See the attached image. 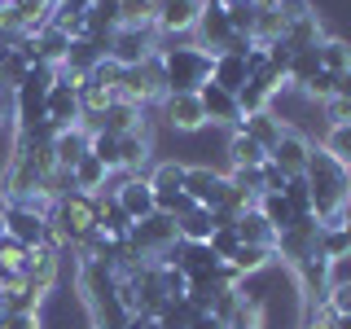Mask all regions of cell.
Here are the masks:
<instances>
[{
	"instance_id": "cell-1",
	"label": "cell",
	"mask_w": 351,
	"mask_h": 329,
	"mask_svg": "<svg viewBox=\"0 0 351 329\" xmlns=\"http://www.w3.org/2000/svg\"><path fill=\"white\" fill-rule=\"evenodd\" d=\"M303 184H307V197H312V219L316 224H338L347 215V167L325 154L321 145L312 141V158H307V171H303Z\"/></svg>"
},
{
	"instance_id": "cell-2",
	"label": "cell",
	"mask_w": 351,
	"mask_h": 329,
	"mask_svg": "<svg viewBox=\"0 0 351 329\" xmlns=\"http://www.w3.org/2000/svg\"><path fill=\"white\" fill-rule=\"evenodd\" d=\"M162 62V80H167V93H197L206 80H211V53L197 49L193 40H162L158 49Z\"/></svg>"
},
{
	"instance_id": "cell-3",
	"label": "cell",
	"mask_w": 351,
	"mask_h": 329,
	"mask_svg": "<svg viewBox=\"0 0 351 329\" xmlns=\"http://www.w3.org/2000/svg\"><path fill=\"white\" fill-rule=\"evenodd\" d=\"M193 44L206 49L211 58H219V53H246L250 49V40L237 36L233 22H228L224 0H202V14H197V22H193Z\"/></svg>"
},
{
	"instance_id": "cell-4",
	"label": "cell",
	"mask_w": 351,
	"mask_h": 329,
	"mask_svg": "<svg viewBox=\"0 0 351 329\" xmlns=\"http://www.w3.org/2000/svg\"><path fill=\"white\" fill-rule=\"evenodd\" d=\"M119 101H128V106H136V110H149V106H158L162 97H167V80H162V62L158 58H149V62H141V66H123V84H119Z\"/></svg>"
},
{
	"instance_id": "cell-5",
	"label": "cell",
	"mask_w": 351,
	"mask_h": 329,
	"mask_svg": "<svg viewBox=\"0 0 351 329\" xmlns=\"http://www.w3.org/2000/svg\"><path fill=\"white\" fill-rule=\"evenodd\" d=\"M158 49H162L158 27H114L106 40V58H114L119 66H141L158 58Z\"/></svg>"
},
{
	"instance_id": "cell-6",
	"label": "cell",
	"mask_w": 351,
	"mask_h": 329,
	"mask_svg": "<svg viewBox=\"0 0 351 329\" xmlns=\"http://www.w3.org/2000/svg\"><path fill=\"white\" fill-rule=\"evenodd\" d=\"M62 250H53V246H36L31 250V263H27V290H31V299H36L40 307L58 294V285H62Z\"/></svg>"
},
{
	"instance_id": "cell-7",
	"label": "cell",
	"mask_w": 351,
	"mask_h": 329,
	"mask_svg": "<svg viewBox=\"0 0 351 329\" xmlns=\"http://www.w3.org/2000/svg\"><path fill=\"white\" fill-rule=\"evenodd\" d=\"M158 119H162V127L180 132V136H193V132L206 127L202 97H197V93H167L158 101Z\"/></svg>"
},
{
	"instance_id": "cell-8",
	"label": "cell",
	"mask_w": 351,
	"mask_h": 329,
	"mask_svg": "<svg viewBox=\"0 0 351 329\" xmlns=\"http://www.w3.org/2000/svg\"><path fill=\"white\" fill-rule=\"evenodd\" d=\"M53 224H62L66 233H71L75 241L88 237V233H97V197L93 193H80V189H71L62 197L58 206H53Z\"/></svg>"
},
{
	"instance_id": "cell-9",
	"label": "cell",
	"mask_w": 351,
	"mask_h": 329,
	"mask_svg": "<svg viewBox=\"0 0 351 329\" xmlns=\"http://www.w3.org/2000/svg\"><path fill=\"white\" fill-rule=\"evenodd\" d=\"M110 193H114V202L128 211L132 224L158 211V206H154V184L145 180V175H123V171H114V175H110Z\"/></svg>"
},
{
	"instance_id": "cell-10",
	"label": "cell",
	"mask_w": 351,
	"mask_h": 329,
	"mask_svg": "<svg viewBox=\"0 0 351 329\" xmlns=\"http://www.w3.org/2000/svg\"><path fill=\"white\" fill-rule=\"evenodd\" d=\"M316 237H321V224H316L312 215H299L285 233H277V259L285 263V268L312 259L316 255Z\"/></svg>"
},
{
	"instance_id": "cell-11",
	"label": "cell",
	"mask_w": 351,
	"mask_h": 329,
	"mask_svg": "<svg viewBox=\"0 0 351 329\" xmlns=\"http://www.w3.org/2000/svg\"><path fill=\"white\" fill-rule=\"evenodd\" d=\"M44 233H49V215L44 211H31L27 202H5V237L36 250V246H44Z\"/></svg>"
},
{
	"instance_id": "cell-12",
	"label": "cell",
	"mask_w": 351,
	"mask_h": 329,
	"mask_svg": "<svg viewBox=\"0 0 351 329\" xmlns=\"http://www.w3.org/2000/svg\"><path fill=\"white\" fill-rule=\"evenodd\" d=\"M307 158H312V136H303L299 127H285L281 141L268 149V162H272L281 175H290V180L307 171Z\"/></svg>"
},
{
	"instance_id": "cell-13",
	"label": "cell",
	"mask_w": 351,
	"mask_h": 329,
	"mask_svg": "<svg viewBox=\"0 0 351 329\" xmlns=\"http://www.w3.org/2000/svg\"><path fill=\"white\" fill-rule=\"evenodd\" d=\"M197 14H202V0H162L154 27H158L162 40H193Z\"/></svg>"
},
{
	"instance_id": "cell-14",
	"label": "cell",
	"mask_w": 351,
	"mask_h": 329,
	"mask_svg": "<svg viewBox=\"0 0 351 329\" xmlns=\"http://www.w3.org/2000/svg\"><path fill=\"white\" fill-rule=\"evenodd\" d=\"M80 119H84V114H80V93H75V88H66L58 75H53L49 97H44V123H49V132L75 127Z\"/></svg>"
},
{
	"instance_id": "cell-15",
	"label": "cell",
	"mask_w": 351,
	"mask_h": 329,
	"mask_svg": "<svg viewBox=\"0 0 351 329\" xmlns=\"http://www.w3.org/2000/svg\"><path fill=\"white\" fill-rule=\"evenodd\" d=\"M184 193H189L197 206H206V211H219V202H224V193H228V175L215 171V167H189L184 171Z\"/></svg>"
},
{
	"instance_id": "cell-16",
	"label": "cell",
	"mask_w": 351,
	"mask_h": 329,
	"mask_svg": "<svg viewBox=\"0 0 351 329\" xmlns=\"http://www.w3.org/2000/svg\"><path fill=\"white\" fill-rule=\"evenodd\" d=\"M154 158V132H149V119L141 127H132L119 136V171L123 175H145V162Z\"/></svg>"
},
{
	"instance_id": "cell-17",
	"label": "cell",
	"mask_w": 351,
	"mask_h": 329,
	"mask_svg": "<svg viewBox=\"0 0 351 329\" xmlns=\"http://www.w3.org/2000/svg\"><path fill=\"white\" fill-rule=\"evenodd\" d=\"M197 97H202V110H206V123H215V127H241V110H237V97L233 93H224L219 84L206 80L202 88H197Z\"/></svg>"
},
{
	"instance_id": "cell-18",
	"label": "cell",
	"mask_w": 351,
	"mask_h": 329,
	"mask_svg": "<svg viewBox=\"0 0 351 329\" xmlns=\"http://www.w3.org/2000/svg\"><path fill=\"white\" fill-rule=\"evenodd\" d=\"M66 49H71V36H66V31H58V27H44L40 36L27 40V53H31L40 66H53V71L66 62Z\"/></svg>"
},
{
	"instance_id": "cell-19",
	"label": "cell",
	"mask_w": 351,
	"mask_h": 329,
	"mask_svg": "<svg viewBox=\"0 0 351 329\" xmlns=\"http://www.w3.org/2000/svg\"><path fill=\"white\" fill-rule=\"evenodd\" d=\"M211 84H219L224 93H241L250 84V71H246V53H219L211 62Z\"/></svg>"
},
{
	"instance_id": "cell-20",
	"label": "cell",
	"mask_w": 351,
	"mask_h": 329,
	"mask_svg": "<svg viewBox=\"0 0 351 329\" xmlns=\"http://www.w3.org/2000/svg\"><path fill=\"white\" fill-rule=\"evenodd\" d=\"M110 175H114V171H110L106 162L97 158V154H84V158L71 167L75 189H80V193H93V197H97V193H110Z\"/></svg>"
},
{
	"instance_id": "cell-21",
	"label": "cell",
	"mask_w": 351,
	"mask_h": 329,
	"mask_svg": "<svg viewBox=\"0 0 351 329\" xmlns=\"http://www.w3.org/2000/svg\"><path fill=\"white\" fill-rule=\"evenodd\" d=\"M49 145H53V158H58V167H66L71 171L75 162L88 154V132L75 123V127H62V132H53L49 136Z\"/></svg>"
},
{
	"instance_id": "cell-22",
	"label": "cell",
	"mask_w": 351,
	"mask_h": 329,
	"mask_svg": "<svg viewBox=\"0 0 351 329\" xmlns=\"http://www.w3.org/2000/svg\"><path fill=\"white\" fill-rule=\"evenodd\" d=\"M285 127H290V123H285L277 110H259V114H246V119H241V132H246L250 141H259L263 149H272V145H277Z\"/></svg>"
},
{
	"instance_id": "cell-23",
	"label": "cell",
	"mask_w": 351,
	"mask_h": 329,
	"mask_svg": "<svg viewBox=\"0 0 351 329\" xmlns=\"http://www.w3.org/2000/svg\"><path fill=\"white\" fill-rule=\"evenodd\" d=\"M228 263L241 272V281H250V277H263V272L277 263V250H268V246H246V241H241L233 255H228Z\"/></svg>"
},
{
	"instance_id": "cell-24",
	"label": "cell",
	"mask_w": 351,
	"mask_h": 329,
	"mask_svg": "<svg viewBox=\"0 0 351 329\" xmlns=\"http://www.w3.org/2000/svg\"><path fill=\"white\" fill-rule=\"evenodd\" d=\"M176 233H180V241H189V246H206L215 233V215L206 206H193V211H184L176 219Z\"/></svg>"
},
{
	"instance_id": "cell-25",
	"label": "cell",
	"mask_w": 351,
	"mask_h": 329,
	"mask_svg": "<svg viewBox=\"0 0 351 329\" xmlns=\"http://www.w3.org/2000/svg\"><path fill=\"white\" fill-rule=\"evenodd\" d=\"M268 162V149L259 141H250L241 127L228 132V167H263Z\"/></svg>"
},
{
	"instance_id": "cell-26",
	"label": "cell",
	"mask_w": 351,
	"mask_h": 329,
	"mask_svg": "<svg viewBox=\"0 0 351 329\" xmlns=\"http://www.w3.org/2000/svg\"><path fill=\"white\" fill-rule=\"evenodd\" d=\"M145 123V110H136V106H128V101H110V110L101 119H97V132H114V136H123V132H132V127H141Z\"/></svg>"
},
{
	"instance_id": "cell-27",
	"label": "cell",
	"mask_w": 351,
	"mask_h": 329,
	"mask_svg": "<svg viewBox=\"0 0 351 329\" xmlns=\"http://www.w3.org/2000/svg\"><path fill=\"white\" fill-rule=\"evenodd\" d=\"M233 228H237V237L246 241V246H268V250H277V228H272L259 211L237 215V219H233Z\"/></svg>"
},
{
	"instance_id": "cell-28",
	"label": "cell",
	"mask_w": 351,
	"mask_h": 329,
	"mask_svg": "<svg viewBox=\"0 0 351 329\" xmlns=\"http://www.w3.org/2000/svg\"><path fill=\"white\" fill-rule=\"evenodd\" d=\"M316 58H321V71H329V75L351 71V40H343V36H325L321 44H316Z\"/></svg>"
},
{
	"instance_id": "cell-29",
	"label": "cell",
	"mask_w": 351,
	"mask_h": 329,
	"mask_svg": "<svg viewBox=\"0 0 351 329\" xmlns=\"http://www.w3.org/2000/svg\"><path fill=\"white\" fill-rule=\"evenodd\" d=\"M101 58H106V44H97V40H88V36H75V40H71V49H66V62H62V66L93 75V66L101 62Z\"/></svg>"
},
{
	"instance_id": "cell-30",
	"label": "cell",
	"mask_w": 351,
	"mask_h": 329,
	"mask_svg": "<svg viewBox=\"0 0 351 329\" xmlns=\"http://www.w3.org/2000/svg\"><path fill=\"white\" fill-rule=\"evenodd\" d=\"M325 40V27H321V14H312V18H303V22H294V27H285V49L290 53H299V49H316V44Z\"/></svg>"
},
{
	"instance_id": "cell-31",
	"label": "cell",
	"mask_w": 351,
	"mask_h": 329,
	"mask_svg": "<svg viewBox=\"0 0 351 329\" xmlns=\"http://www.w3.org/2000/svg\"><path fill=\"white\" fill-rule=\"evenodd\" d=\"M255 211L268 219V224L277 228V233H285V228H290L294 219H299V215H294V206L285 202V193H263L259 202H255Z\"/></svg>"
},
{
	"instance_id": "cell-32",
	"label": "cell",
	"mask_w": 351,
	"mask_h": 329,
	"mask_svg": "<svg viewBox=\"0 0 351 329\" xmlns=\"http://www.w3.org/2000/svg\"><path fill=\"white\" fill-rule=\"evenodd\" d=\"M250 40H255V44H277V40H285V18H281L272 5L255 9V27H250Z\"/></svg>"
},
{
	"instance_id": "cell-33",
	"label": "cell",
	"mask_w": 351,
	"mask_h": 329,
	"mask_svg": "<svg viewBox=\"0 0 351 329\" xmlns=\"http://www.w3.org/2000/svg\"><path fill=\"white\" fill-rule=\"evenodd\" d=\"M184 171H189V167H184L180 158H162L158 167L145 175V180L154 184V193H162V189H184Z\"/></svg>"
},
{
	"instance_id": "cell-34",
	"label": "cell",
	"mask_w": 351,
	"mask_h": 329,
	"mask_svg": "<svg viewBox=\"0 0 351 329\" xmlns=\"http://www.w3.org/2000/svg\"><path fill=\"white\" fill-rule=\"evenodd\" d=\"M27 263H31V250L22 246V241L0 233V268L5 272H27Z\"/></svg>"
},
{
	"instance_id": "cell-35",
	"label": "cell",
	"mask_w": 351,
	"mask_h": 329,
	"mask_svg": "<svg viewBox=\"0 0 351 329\" xmlns=\"http://www.w3.org/2000/svg\"><path fill=\"white\" fill-rule=\"evenodd\" d=\"M316 145H321L325 154H334L338 162H351V123L347 127H325V141H316Z\"/></svg>"
},
{
	"instance_id": "cell-36",
	"label": "cell",
	"mask_w": 351,
	"mask_h": 329,
	"mask_svg": "<svg viewBox=\"0 0 351 329\" xmlns=\"http://www.w3.org/2000/svg\"><path fill=\"white\" fill-rule=\"evenodd\" d=\"M154 206H158L162 215H171V219H180L184 211H193V197L184 193V189H162V193H154Z\"/></svg>"
},
{
	"instance_id": "cell-37",
	"label": "cell",
	"mask_w": 351,
	"mask_h": 329,
	"mask_svg": "<svg viewBox=\"0 0 351 329\" xmlns=\"http://www.w3.org/2000/svg\"><path fill=\"white\" fill-rule=\"evenodd\" d=\"M88 84L106 88V93H119V84H123V66H119L114 58H101L93 66V75H88Z\"/></svg>"
},
{
	"instance_id": "cell-38",
	"label": "cell",
	"mask_w": 351,
	"mask_h": 329,
	"mask_svg": "<svg viewBox=\"0 0 351 329\" xmlns=\"http://www.w3.org/2000/svg\"><path fill=\"white\" fill-rule=\"evenodd\" d=\"M237 246H241V237H237V228H233V224H215L211 241H206V250H211L215 259H228Z\"/></svg>"
},
{
	"instance_id": "cell-39",
	"label": "cell",
	"mask_w": 351,
	"mask_h": 329,
	"mask_svg": "<svg viewBox=\"0 0 351 329\" xmlns=\"http://www.w3.org/2000/svg\"><path fill=\"white\" fill-rule=\"evenodd\" d=\"M224 14H228V22H233L237 36H246V40H250V27H255V5H241V0H224ZM250 44H255V40H250Z\"/></svg>"
},
{
	"instance_id": "cell-40",
	"label": "cell",
	"mask_w": 351,
	"mask_h": 329,
	"mask_svg": "<svg viewBox=\"0 0 351 329\" xmlns=\"http://www.w3.org/2000/svg\"><path fill=\"white\" fill-rule=\"evenodd\" d=\"M237 110H241V119H246V114H259V110H272V97L263 93L259 84H246L237 93Z\"/></svg>"
},
{
	"instance_id": "cell-41",
	"label": "cell",
	"mask_w": 351,
	"mask_h": 329,
	"mask_svg": "<svg viewBox=\"0 0 351 329\" xmlns=\"http://www.w3.org/2000/svg\"><path fill=\"white\" fill-rule=\"evenodd\" d=\"M294 329H334V312H329L325 303H303L299 325H294Z\"/></svg>"
},
{
	"instance_id": "cell-42",
	"label": "cell",
	"mask_w": 351,
	"mask_h": 329,
	"mask_svg": "<svg viewBox=\"0 0 351 329\" xmlns=\"http://www.w3.org/2000/svg\"><path fill=\"white\" fill-rule=\"evenodd\" d=\"M228 184H237V189H246V193H263V167H228Z\"/></svg>"
},
{
	"instance_id": "cell-43",
	"label": "cell",
	"mask_w": 351,
	"mask_h": 329,
	"mask_svg": "<svg viewBox=\"0 0 351 329\" xmlns=\"http://www.w3.org/2000/svg\"><path fill=\"white\" fill-rule=\"evenodd\" d=\"M272 9L285 18V27H294V22H303V18H312L316 14V5L312 0H272Z\"/></svg>"
},
{
	"instance_id": "cell-44",
	"label": "cell",
	"mask_w": 351,
	"mask_h": 329,
	"mask_svg": "<svg viewBox=\"0 0 351 329\" xmlns=\"http://www.w3.org/2000/svg\"><path fill=\"white\" fill-rule=\"evenodd\" d=\"M321 119H325V127H347L351 123V101L347 97H329L321 106Z\"/></svg>"
},
{
	"instance_id": "cell-45",
	"label": "cell",
	"mask_w": 351,
	"mask_h": 329,
	"mask_svg": "<svg viewBox=\"0 0 351 329\" xmlns=\"http://www.w3.org/2000/svg\"><path fill=\"white\" fill-rule=\"evenodd\" d=\"M285 202L294 206V215H312V197H307V184H303V175H294V180H285Z\"/></svg>"
},
{
	"instance_id": "cell-46",
	"label": "cell",
	"mask_w": 351,
	"mask_h": 329,
	"mask_svg": "<svg viewBox=\"0 0 351 329\" xmlns=\"http://www.w3.org/2000/svg\"><path fill=\"white\" fill-rule=\"evenodd\" d=\"M0 329H44V312H5L0 303Z\"/></svg>"
},
{
	"instance_id": "cell-47",
	"label": "cell",
	"mask_w": 351,
	"mask_h": 329,
	"mask_svg": "<svg viewBox=\"0 0 351 329\" xmlns=\"http://www.w3.org/2000/svg\"><path fill=\"white\" fill-rule=\"evenodd\" d=\"M325 307H329L334 316H351V285H329Z\"/></svg>"
},
{
	"instance_id": "cell-48",
	"label": "cell",
	"mask_w": 351,
	"mask_h": 329,
	"mask_svg": "<svg viewBox=\"0 0 351 329\" xmlns=\"http://www.w3.org/2000/svg\"><path fill=\"white\" fill-rule=\"evenodd\" d=\"M329 285H351V250L329 259Z\"/></svg>"
},
{
	"instance_id": "cell-49",
	"label": "cell",
	"mask_w": 351,
	"mask_h": 329,
	"mask_svg": "<svg viewBox=\"0 0 351 329\" xmlns=\"http://www.w3.org/2000/svg\"><path fill=\"white\" fill-rule=\"evenodd\" d=\"M189 329H224V321H219V316H211V312H197L193 321H189Z\"/></svg>"
},
{
	"instance_id": "cell-50",
	"label": "cell",
	"mask_w": 351,
	"mask_h": 329,
	"mask_svg": "<svg viewBox=\"0 0 351 329\" xmlns=\"http://www.w3.org/2000/svg\"><path fill=\"white\" fill-rule=\"evenodd\" d=\"M334 97H347V101H351V71H343L334 80Z\"/></svg>"
},
{
	"instance_id": "cell-51",
	"label": "cell",
	"mask_w": 351,
	"mask_h": 329,
	"mask_svg": "<svg viewBox=\"0 0 351 329\" xmlns=\"http://www.w3.org/2000/svg\"><path fill=\"white\" fill-rule=\"evenodd\" d=\"M334 329H351V316H334Z\"/></svg>"
},
{
	"instance_id": "cell-52",
	"label": "cell",
	"mask_w": 351,
	"mask_h": 329,
	"mask_svg": "<svg viewBox=\"0 0 351 329\" xmlns=\"http://www.w3.org/2000/svg\"><path fill=\"white\" fill-rule=\"evenodd\" d=\"M343 233H347V241H351V211L343 215Z\"/></svg>"
},
{
	"instance_id": "cell-53",
	"label": "cell",
	"mask_w": 351,
	"mask_h": 329,
	"mask_svg": "<svg viewBox=\"0 0 351 329\" xmlns=\"http://www.w3.org/2000/svg\"><path fill=\"white\" fill-rule=\"evenodd\" d=\"M347 202H351V162H347ZM347 211H351V206H347Z\"/></svg>"
},
{
	"instance_id": "cell-54",
	"label": "cell",
	"mask_w": 351,
	"mask_h": 329,
	"mask_svg": "<svg viewBox=\"0 0 351 329\" xmlns=\"http://www.w3.org/2000/svg\"><path fill=\"white\" fill-rule=\"evenodd\" d=\"M241 5H255V9H263V5H272V0H241Z\"/></svg>"
},
{
	"instance_id": "cell-55",
	"label": "cell",
	"mask_w": 351,
	"mask_h": 329,
	"mask_svg": "<svg viewBox=\"0 0 351 329\" xmlns=\"http://www.w3.org/2000/svg\"><path fill=\"white\" fill-rule=\"evenodd\" d=\"M145 5H149V9H162V0H145Z\"/></svg>"
}]
</instances>
